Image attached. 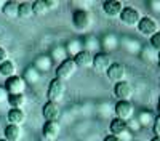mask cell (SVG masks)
<instances>
[{
    "mask_svg": "<svg viewBox=\"0 0 160 141\" xmlns=\"http://www.w3.org/2000/svg\"><path fill=\"white\" fill-rule=\"evenodd\" d=\"M72 23L78 32H87L93 26V13L90 10H75L72 15Z\"/></svg>",
    "mask_w": 160,
    "mask_h": 141,
    "instance_id": "6da1fadb",
    "label": "cell"
},
{
    "mask_svg": "<svg viewBox=\"0 0 160 141\" xmlns=\"http://www.w3.org/2000/svg\"><path fill=\"white\" fill-rule=\"evenodd\" d=\"M75 71H77V64L74 63L72 58H68V59H64L61 64H58V68H56V79L66 83L75 74Z\"/></svg>",
    "mask_w": 160,
    "mask_h": 141,
    "instance_id": "7a4b0ae2",
    "label": "cell"
},
{
    "mask_svg": "<svg viewBox=\"0 0 160 141\" xmlns=\"http://www.w3.org/2000/svg\"><path fill=\"white\" fill-rule=\"evenodd\" d=\"M64 93H66V83L58 80V79H53L48 85V90H47V98L50 103H58L64 98Z\"/></svg>",
    "mask_w": 160,
    "mask_h": 141,
    "instance_id": "3957f363",
    "label": "cell"
},
{
    "mask_svg": "<svg viewBox=\"0 0 160 141\" xmlns=\"http://www.w3.org/2000/svg\"><path fill=\"white\" fill-rule=\"evenodd\" d=\"M136 28H138V32H139V34L149 37V38L160 31V29H158V23H157L152 16H142V18L139 19V23H138Z\"/></svg>",
    "mask_w": 160,
    "mask_h": 141,
    "instance_id": "277c9868",
    "label": "cell"
},
{
    "mask_svg": "<svg viewBox=\"0 0 160 141\" xmlns=\"http://www.w3.org/2000/svg\"><path fill=\"white\" fill-rule=\"evenodd\" d=\"M26 85H28V83L24 82V79L21 75H13V77H10V79L5 80L3 87L8 92V95H24Z\"/></svg>",
    "mask_w": 160,
    "mask_h": 141,
    "instance_id": "5b68a950",
    "label": "cell"
},
{
    "mask_svg": "<svg viewBox=\"0 0 160 141\" xmlns=\"http://www.w3.org/2000/svg\"><path fill=\"white\" fill-rule=\"evenodd\" d=\"M114 112L117 115V119L120 120H130L135 114V106H133L131 101H117L114 106Z\"/></svg>",
    "mask_w": 160,
    "mask_h": 141,
    "instance_id": "8992f818",
    "label": "cell"
},
{
    "mask_svg": "<svg viewBox=\"0 0 160 141\" xmlns=\"http://www.w3.org/2000/svg\"><path fill=\"white\" fill-rule=\"evenodd\" d=\"M114 95L117 101H130L133 96V85L127 80L114 83Z\"/></svg>",
    "mask_w": 160,
    "mask_h": 141,
    "instance_id": "52a82bcc",
    "label": "cell"
},
{
    "mask_svg": "<svg viewBox=\"0 0 160 141\" xmlns=\"http://www.w3.org/2000/svg\"><path fill=\"white\" fill-rule=\"evenodd\" d=\"M118 18L127 26H138V23H139V19L142 16H141V13H139L138 8H135V7H125Z\"/></svg>",
    "mask_w": 160,
    "mask_h": 141,
    "instance_id": "ba28073f",
    "label": "cell"
},
{
    "mask_svg": "<svg viewBox=\"0 0 160 141\" xmlns=\"http://www.w3.org/2000/svg\"><path fill=\"white\" fill-rule=\"evenodd\" d=\"M59 133H61V125H59L58 120L45 122V125L42 128V136L45 138V141H56Z\"/></svg>",
    "mask_w": 160,
    "mask_h": 141,
    "instance_id": "9c48e42d",
    "label": "cell"
},
{
    "mask_svg": "<svg viewBox=\"0 0 160 141\" xmlns=\"http://www.w3.org/2000/svg\"><path fill=\"white\" fill-rule=\"evenodd\" d=\"M106 75H108V79L112 80L114 83L117 82H122L125 80V75H127V69L122 63H112L109 69L106 71Z\"/></svg>",
    "mask_w": 160,
    "mask_h": 141,
    "instance_id": "30bf717a",
    "label": "cell"
},
{
    "mask_svg": "<svg viewBox=\"0 0 160 141\" xmlns=\"http://www.w3.org/2000/svg\"><path fill=\"white\" fill-rule=\"evenodd\" d=\"M112 64V59L108 53H104V51H99V53H96L95 56H93V69H95L96 72H106L109 69V66Z\"/></svg>",
    "mask_w": 160,
    "mask_h": 141,
    "instance_id": "8fae6325",
    "label": "cell"
},
{
    "mask_svg": "<svg viewBox=\"0 0 160 141\" xmlns=\"http://www.w3.org/2000/svg\"><path fill=\"white\" fill-rule=\"evenodd\" d=\"M125 8L123 2H120V0H108V2L102 3V11L106 16L109 18H117L120 16V13H122V10Z\"/></svg>",
    "mask_w": 160,
    "mask_h": 141,
    "instance_id": "7c38bea8",
    "label": "cell"
},
{
    "mask_svg": "<svg viewBox=\"0 0 160 141\" xmlns=\"http://www.w3.org/2000/svg\"><path fill=\"white\" fill-rule=\"evenodd\" d=\"M42 114H43V117L48 120H58L59 119V115H61V108L59 104H56V103H47V104L43 106L42 109Z\"/></svg>",
    "mask_w": 160,
    "mask_h": 141,
    "instance_id": "4fadbf2b",
    "label": "cell"
},
{
    "mask_svg": "<svg viewBox=\"0 0 160 141\" xmlns=\"http://www.w3.org/2000/svg\"><path fill=\"white\" fill-rule=\"evenodd\" d=\"M7 120L10 125H18L22 127V123L26 122V114L22 109H10L7 114Z\"/></svg>",
    "mask_w": 160,
    "mask_h": 141,
    "instance_id": "5bb4252c",
    "label": "cell"
},
{
    "mask_svg": "<svg viewBox=\"0 0 160 141\" xmlns=\"http://www.w3.org/2000/svg\"><path fill=\"white\" fill-rule=\"evenodd\" d=\"M32 66H34L40 74H42V72H48V71L51 69L53 61H51L50 55H40V56H37V58H35V61H34Z\"/></svg>",
    "mask_w": 160,
    "mask_h": 141,
    "instance_id": "9a60e30c",
    "label": "cell"
},
{
    "mask_svg": "<svg viewBox=\"0 0 160 141\" xmlns=\"http://www.w3.org/2000/svg\"><path fill=\"white\" fill-rule=\"evenodd\" d=\"M93 56L95 55H91V53H88V51H80L78 55H75L72 59H74V63L77 64V68H91L93 66Z\"/></svg>",
    "mask_w": 160,
    "mask_h": 141,
    "instance_id": "2e32d148",
    "label": "cell"
},
{
    "mask_svg": "<svg viewBox=\"0 0 160 141\" xmlns=\"http://www.w3.org/2000/svg\"><path fill=\"white\" fill-rule=\"evenodd\" d=\"M24 136V130L22 127H18V125H7L5 128V139L8 141H21Z\"/></svg>",
    "mask_w": 160,
    "mask_h": 141,
    "instance_id": "e0dca14e",
    "label": "cell"
},
{
    "mask_svg": "<svg viewBox=\"0 0 160 141\" xmlns=\"http://www.w3.org/2000/svg\"><path fill=\"white\" fill-rule=\"evenodd\" d=\"M82 45H83V50L91 53V55L99 53V50H101V42H98V38L93 37V35H88L85 38V42H82Z\"/></svg>",
    "mask_w": 160,
    "mask_h": 141,
    "instance_id": "ac0fdd59",
    "label": "cell"
},
{
    "mask_svg": "<svg viewBox=\"0 0 160 141\" xmlns=\"http://www.w3.org/2000/svg\"><path fill=\"white\" fill-rule=\"evenodd\" d=\"M0 75L5 77V79H10V77L16 75V64H15V61L7 59L5 63L0 64Z\"/></svg>",
    "mask_w": 160,
    "mask_h": 141,
    "instance_id": "d6986e66",
    "label": "cell"
},
{
    "mask_svg": "<svg viewBox=\"0 0 160 141\" xmlns=\"http://www.w3.org/2000/svg\"><path fill=\"white\" fill-rule=\"evenodd\" d=\"M109 130H111V135L114 136H120L123 132L128 130V127H127V122L125 120H120V119H112L111 125H109Z\"/></svg>",
    "mask_w": 160,
    "mask_h": 141,
    "instance_id": "ffe728a7",
    "label": "cell"
},
{
    "mask_svg": "<svg viewBox=\"0 0 160 141\" xmlns=\"http://www.w3.org/2000/svg\"><path fill=\"white\" fill-rule=\"evenodd\" d=\"M64 48H66V53L71 55L72 58L75 55H78L80 51H83V45H82V42H80L78 38H72V40H69L68 43L64 45Z\"/></svg>",
    "mask_w": 160,
    "mask_h": 141,
    "instance_id": "44dd1931",
    "label": "cell"
},
{
    "mask_svg": "<svg viewBox=\"0 0 160 141\" xmlns=\"http://www.w3.org/2000/svg\"><path fill=\"white\" fill-rule=\"evenodd\" d=\"M22 79H24V82H26V83H29V85H35V83H38V82H40V72H38L34 66H31V68H28V69L24 71Z\"/></svg>",
    "mask_w": 160,
    "mask_h": 141,
    "instance_id": "7402d4cb",
    "label": "cell"
},
{
    "mask_svg": "<svg viewBox=\"0 0 160 141\" xmlns=\"http://www.w3.org/2000/svg\"><path fill=\"white\" fill-rule=\"evenodd\" d=\"M50 58H51V61H53V63H58V64H61L64 59H68V53H66L64 45H58V47L53 48V50H51Z\"/></svg>",
    "mask_w": 160,
    "mask_h": 141,
    "instance_id": "603a6c76",
    "label": "cell"
},
{
    "mask_svg": "<svg viewBox=\"0 0 160 141\" xmlns=\"http://www.w3.org/2000/svg\"><path fill=\"white\" fill-rule=\"evenodd\" d=\"M24 104H26V95H10L8 96L10 109H22Z\"/></svg>",
    "mask_w": 160,
    "mask_h": 141,
    "instance_id": "cb8c5ba5",
    "label": "cell"
},
{
    "mask_svg": "<svg viewBox=\"0 0 160 141\" xmlns=\"http://www.w3.org/2000/svg\"><path fill=\"white\" fill-rule=\"evenodd\" d=\"M136 119H138V122H139V125H141V128H142V127L152 125L154 120H155V115H154L151 111H141Z\"/></svg>",
    "mask_w": 160,
    "mask_h": 141,
    "instance_id": "d4e9b609",
    "label": "cell"
},
{
    "mask_svg": "<svg viewBox=\"0 0 160 141\" xmlns=\"http://www.w3.org/2000/svg\"><path fill=\"white\" fill-rule=\"evenodd\" d=\"M18 7H19L18 2H5L2 11L7 18H18Z\"/></svg>",
    "mask_w": 160,
    "mask_h": 141,
    "instance_id": "484cf974",
    "label": "cell"
},
{
    "mask_svg": "<svg viewBox=\"0 0 160 141\" xmlns=\"http://www.w3.org/2000/svg\"><path fill=\"white\" fill-rule=\"evenodd\" d=\"M48 8L45 5V0H35V2L32 3V15L35 16H45L48 15Z\"/></svg>",
    "mask_w": 160,
    "mask_h": 141,
    "instance_id": "4316f807",
    "label": "cell"
},
{
    "mask_svg": "<svg viewBox=\"0 0 160 141\" xmlns=\"http://www.w3.org/2000/svg\"><path fill=\"white\" fill-rule=\"evenodd\" d=\"M32 16V3L29 2H21L19 7H18V18H22V19H28Z\"/></svg>",
    "mask_w": 160,
    "mask_h": 141,
    "instance_id": "83f0119b",
    "label": "cell"
},
{
    "mask_svg": "<svg viewBox=\"0 0 160 141\" xmlns=\"http://www.w3.org/2000/svg\"><path fill=\"white\" fill-rule=\"evenodd\" d=\"M115 47H117V38H115L112 34L106 35V37L102 38V42H101V48H104V53H106V51L114 50Z\"/></svg>",
    "mask_w": 160,
    "mask_h": 141,
    "instance_id": "f1b7e54d",
    "label": "cell"
},
{
    "mask_svg": "<svg viewBox=\"0 0 160 141\" xmlns=\"http://www.w3.org/2000/svg\"><path fill=\"white\" fill-rule=\"evenodd\" d=\"M127 127H128V130L133 133V132H139L141 130V125H139V122H138V119L136 117H131L130 120H127Z\"/></svg>",
    "mask_w": 160,
    "mask_h": 141,
    "instance_id": "f546056e",
    "label": "cell"
},
{
    "mask_svg": "<svg viewBox=\"0 0 160 141\" xmlns=\"http://www.w3.org/2000/svg\"><path fill=\"white\" fill-rule=\"evenodd\" d=\"M149 42H151V48L158 53V51H160V31L151 37V40H149Z\"/></svg>",
    "mask_w": 160,
    "mask_h": 141,
    "instance_id": "4dcf8cb0",
    "label": "cell"
},
{
    "mask_svg": "<svg viewBox=\"0 0 160 141\" xmlns=\"http://www.w3.org/2000/svg\"><path fill=\"white\" fill-rule=\"evenodd\" d=\"M8 92L5 90V87L0 85V104H5V103H8Z\"/></svg>",
    "mask_w": 160,
    "mask_h": 141,
    "instance_id": "1f68e13d",
    "label": "cell"
},
{
    "mask_svg": "<svg viewBox=\"0 0 160 141\" xmlns=\"http://www.w3.org/2000/svg\"><path fill=\"white\" fill-rule=\"evenodd\" d=\"M152 130H154V136H160V115H157L154 123H152Z\"/></svg>",
    "mask_w": 160,
    "mask_h": 141,
    "instance_id": "d6a6232c",
    "label": "cell"
},
{
    "mask_svg": "<svg viewBox=\"0 0 160 141\" xmlns=\"http://www.w3.org/2000/svg\"><path fill=\"white\" fill-rule=\"evenodd\" d=\"M45 5H47L48 11H51V10H56L59 7V2L58 0H45Z\"/></svg>",
    "mask_w": 160,
    "mask_h": 141,
    "instance_id": "836d02e7",
    "label": "cell"
},
{
    "mask_svg": "<svg viewBox=\"0 0 160 141\" xmlns=\"http://www.w3.org/2000/svg\"><path fill=\"white\" fill-rule=\"evenodd\" d=\"M7 59H10V58H8V51H7L3 47H0V64L5 63Z\"/></svg>",
    "mask_w": 160,
    "mask_h": 141,
    "instance_id": "e575fe53",
    "label": "cell"
},
{
    "mask_svg": "<svg viewBox=\"0 0 160 141\" xmlns=\"http://www.w3.org/2000/svg\"><path fill=\"white\" fill-rule=\"evenodd\" d=\"M102 141H120V139L117 136H114V135H108V136H104Z\"/></svg>",
    "mask_w": 160,
    "mask_h": 141,
    "instance_id": "d590c367",
    "label": "cell"
},
{
    "mask_svg": "<svg viewBox=\"0 0 160 141\" xmlns=\"http://www.w3.org/2000/svg\"><path fill=\"white\" fill-rule=\"evenodd\" d=\"M157 111H158V115H160V96H158V101H157Z\"/></svg>",
    "mask_w": 160,
    "mask_h": 141,
    "instance_id": "8d00e7d4",
    "label": "cell"
},
{
    "mask_svg": "<svg viewBox=\"0 0 160 141\" xmlns=\"http://www.w3.org/2000/svg\"><path fill=\"white\" fill-rule=\"evenodd\" d=\"M157 63H158V66H160V51L157 53Z\"/></svg>",
    "mask_w": 160,
    "mask_h": 141,
    "instance_id": "74e56055",
    "label": "cell"
},
{
    "mask_svg": "<svg viewBox=\"0 0 160 141\" xmlns=\"http://www.w3.org/2000/svg\"><path fill=\"white\" fill-rule=\"evenodd\" d=\"M151 141H160V136H154V138H152Z\"/></svg>",
    "mask_w": 160,
    "mask_h": 141,
    "instance_id": "f35d334b",
    "label": "cell"
},
{
    "mask_svg": "<svg viewBox=\"0 0 160 141\" xmlns=\"http://www.w3.org/2000/svg\"><path fill=\"white\" fill-rule=\"evenodd\" d=\"M3 5H5V3L2 2V0H0V8H3Z\"/></svg>",
    "mask_w": 160,
    "mask_h": 141,
    "instance_id": "ab89813d",
    "label": "cell"
},
{
    "mask_svg": "<svg viewBox=\"0 0 160 141\" xmlns=\"http://www.w3.org/2000/svg\"><path fill=\"white\" fill-rule=\"evenodd\" d=\"M0 141H8V139H5V138H2V139H0Z\"/></svg>",
    "mask_w": 160,
    "mask_h": 141,
    "instance_id": "60d3db41",
    "label": "cell"
},
{
    "mask_svg": "<svg viewBox=\"0 0 160 141\" xmlns=\"http://www.w3.org/2000/svg\"><path fill=\"white\" fill-rule=\"evenodd\" d=\"M158 85H160V77H158Z\"/></svg>",
    "mask_w": 160,
    "mask_h": 141,
    "instance_id": "b9f144b4",
    "label": "cell"
}]
</instances>
